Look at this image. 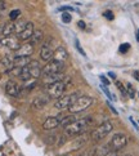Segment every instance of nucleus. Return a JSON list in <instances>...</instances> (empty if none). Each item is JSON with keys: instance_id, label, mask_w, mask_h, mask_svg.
Masks as SVG:
<instances>
[{"instance_id": "obj_1", "label": "nucleus", "mask_w": 139, "mask_h": 156, "mask_svg": "<svg viewBox=\"0 0 139 156\" xmlns=\"http://www.w3.org/2000/svg\"><path fill=\"white\" fill-rule=\"evenodd\" d=\"M92 121V118H84L80 120H76L75 122H72L68 126L64 128V136L66 137H75V136H81L82 133L86 130V128L89 126Z\"/></svg>"}, {"instance_id": "obj_2", "label": "nucleus", "mask_w": 139, "mask_h": 156, "mask_svg": "<svg viewBox=\"0 0 139 156\" xmlns=\"http://www.w3.org/2000/svg\"><path fill=\"white\" fill-rule=\"evenodd\" d=\"M93 103V98L89 96H80L76 99V102L68 108V111L71 114H79L85 111L86 108L90 107V105Z\"/></svg>"}, {"instance_id": "obj_3", "label": "nucleus", "mask_w": 139, "mask_h": 156, "mask_svg": "<svg viewBox=\"0 0 139 156\" xmlns=\"http://www.w3.org/2000/svg\"><path fill=\"white\" fill-rule=\"evenodd\" d=\"M113 129V124L111 121H104L103 124H101L98 128H96L92 132V138L94 141H102L103 138H106Z\"/></svg>"}, {"instance_id": "obj_4", "label": "nucleus", "mask_w": 139, "mask_h": 156, "mask_svg": "<svg viewBox=\"0 0 139 156\" xmlns=\"http://www.w3.org/2000/svg\"><path fill=\"white\" fill-rule=\"evenodd\" d=\"M79 93L75 92V93H71L67 94V96H62L61 98L57 99V102L54 103V107L57 110H64V108H70L72 105L76 102V99L79 98Z\"/></svg>"}, {"instance_id": "obj_5", "label": "nucleus", "mask_w": 139, "mask_h": 156, "mask_svg": "<svg viewBox=\"0 0 139 156\" xmlns=\"http://www.w3.org/2000/svg\"><path fill=\"white\" fill-rule=\"evenodd\" d=\"M67 89V81H59V83H55V84H52L47 88V93H48V97L49 98H61L63 96V93L66 92Z\"/></svg>"}, {"instance_id": "obj_6", "label": "nucleus", "mask_w": 139, "mask_h": 156, "mask_svg": "<svg viewBox=\"0 0 139 156\" xmlns=\"http://www.w3.org/2000/svg\"><path fill=\"white\" fill-rule=\"evenodd\" d=\"M111 147V151H119V150L124 148L127 144V137L124 134V133H117L115 134L111 139V142L108 143Z\"/></svg>"}, {"instance_id": "obj_7", "label": "nucleus", "mask_w": 139, "mask_h": 156, "mask_svg": "<svg viewBox=\"0 0 139 156\" xmlns=\"http://www.w3.org/2000/svg\"><path fill=\"white\" fill-rule=\"evenodd\" d=\"M64 69V63L57 62V61L52 59L50 62H48L44 69H41V74L43 75H52V74H61Z\"/></svg>"}, {"instance_id": "obj_8", "label": "nucleus", "mask_w": 139, "mask_h": 156, "mask_svg": "<svg viewBox=\"0 0 139 156\" xmlns=\"http://www.w3.org/2000/svg\"><path fill=\"white\" fill-rule=\"evenodd\" d=\"M50 41H53V39H48V40L44 43V45L41 47V51H40V58L43 61H47V62H50L54 57V51L50 47Z\"/></svg>"}, {"instance_id": "obj_9", "label": "nucleus", "mask_w": 139, "mask_h": 156, "mask_svg": "<svg viewBox=\"0 0 139 156\" xmlns=\"http://www.w3.org/2000/svg\"><path fill=\"white\" fill-rule=\"evenodd\" d=\"M0 43H2V45L7 47L9 49H12V51L17 52L18 49L21 48V44H19V40L17 36H9V37H3L2 40H0Z\"/></svg>"}, {"instance_id": "obj_10", "label": "nucleus", "mask_w": 139, "mask_h": 156, "mask_svg": "<svg viewBox=\"0 0 139 156\" xmlns=\"http://www.w3.org/2000/svg\"><path fill=\"white\" fill-rule=\"evenodd\" d=\"M66 79V76L63 72L61 74H52V75H44L43 76V84L44 85H52V84H55V83H59V81H63Z\"/></svg>"}, {"instance_id": "obj_11", "label": "nucleus", "mask_w": 139, "mask_h": 156, "mask_svg": "<svg viewBox=\"0 0 139 156\" xmlns=\"http://www.w3.org/2000/svg\"><path fill=\"white\" fill-rule=\"evenodd\" d=\"M34 51H35L34 45H31L30 43H26L23 45H21V48L16 52L14 57H30V55L34 53Z\"/></svg>"}, {"instance_id": "obj_12", "label": "nucleus", "mask_w": 139, "mask_h": 156, "mask_svg": "<svg viewBox=\"0 0 139 156\" xmlns=\"http://www.w3.org/2000/svg\"><path fill=\"white\" fill-rule=\"evenodd\" d=\"M34 31H35V30H34V23H32V22H27L25 30L17 36L18 40H23V41L30 40L31 36H32V34H34Z\"/></svg>"}, {"instance_id": "obj_13", "label": "nucleus", "mask_w": 139, "mask_h": 156, "mask_svg": "<svg viewBox=\"0 0 139 156\" xmlns=\"http://www.w3.org/2000/svg\"><path fill=\"white\" fill-rule=\"evenodd\" d=\"M5 92L9 94L10 97H18L19 96V87L14 80H9L5 84Z\"/></svg>"}, {"instance_id": "obj_14", "label": "nucleus", "mask_w": 139, "mask_h": 156, "mask_svg": "<svg viewBox=\"0 0 139 156\" xmlns=\"http://www.w3.org/2000/svg\"><path fill=\"white\" fill-rule=\"evenodd\" d=\"M67 58H68V53H67V51H66V49L62 45H59L54 51V57H53L54 61L61 62V63H64L66 61H67Z\"/></svg>"}, {"instance_id": "obj_15", "label": "nucleus", "mask_w": 139, "mask_h": 156, "mask_svg": "<svg viewBox=\"0 0 139 156\" xmlns=\"http://www.w3.org/2000/svg\"><path fill=\"white\" fill-rule=\"evenodd\" d=\"M27 69L30 71V76L31 79H37V77H40L41 75V69H40V65H39L37 61H31L30 65L27 66Z\"/></svg>"}, {"instance_id": "obj_16", "label": "nucleus", "mask_w": 139, "mask_h": 156, "mask_svg": "<svg viewBox=\"0 0 139 156\" xmlns=\"http://www.w3.org/2000/svg\"><path fill=\"white\" fill-rule=\"evenodd\" d=\"M58 126H59V119L55 118V116H50V118H48L45 121L43 122V129L44 130H53Z\"/></svg>"}, {"instance_id": "obj_17", "label": "nucleus", "mask_w": 139, "mask_h": 156, "mask_svg": "<svg viewBox=\"0 0 139 156\" xmlns=\"http://www.w3.org/2000/svg\"><path fill=\"white\" fill-rule=\"evenodd\" d=\"M48 102H49V97L48 96H40V97H37V98L34 99V102L31 103V107L35 108V110H41L48 105Z\"/></svg>"}, {"instance_id": "obj_18", "label": "nucleus", "mask_w": 139, "mask_h": 156, "mask_svg": "<svg viewBox=\"0 0 139 156\" xmlns=\"http://www.w3.org/2000/svg\"><path fill=\"white\" fill-rule=\"evenodd\" d=\"M31 62V58L30 57H14V67L17 69H23V67H27Z\"/></svg>"}, {"instance_id": "obj_19", "label": "nucleus", "mask_w": 139, "mask_h": 156, "mask_svg": "<svg viewBox=\"0 0 139 156\" xmlns=\"http://www.w3.org/2000/svg\"><path fill=\"white\" fill-rule=\"evenodd\" d=\"M0 62H2V65L4 66L7 71L12 70V69L14 67V65H13V62H14V57H10V55H4Z\"/></svg>"}, {"instance_id": "obj_20", "label": "nucleus", "mask_w": 139, "mask_h": 156, "mask_svg": "<svg viewBox=\"0 0 139 156\" xmlns=\"http://www.w3.org/2000/svg\"><path fill=\"white\" fill-rule=\"evenodd\" d=\"M43 37H44L43 31L41 30H35L34 34H32V36H31V39H30V44L31 45H36V44H39L43 40Z\"/></svg>"}, {"instance_id": "obj_21", "label": "nucleus", "mask_w": 139, "mask_h": 156, "mask_svg": "<svg viewBox=\"0 0 139 156\" xmlns=\"http://www.w3.org/2000/svg\"><path fill=\"white\" fill-rule=\"evenodd\" d=\"M75 121H76L75 115L71 114V115H67V116H63V118H61L59 119V125L66 128V126H68L70 124H72V122H75Z\"/></svg>"}, {"instance_id": "obj_22", "label": "nucleus", "mask_w": 139, "mask_h": 156, "mask_svg": "<svg viewBox=\"0 0 139 156\" xmlns=\"http://www.w3.org/2000/svg\"><path fill=\"white\" fill-rule=\"evenodd\" d=\"M14 34V23H5L3 26V37H9L13 36Z\"/></svg>"}, {"instance_id": "obj_23", "label": "nucleus", "mask_w": 139, "mask_h": 156, "mask_svg": "<svg viewBox=\"0 0 139 156\" xmlns=\"http://www.w3.org/2000/svg\"><path fill=\"white\" fill-rule=\"evenodd\" d=\"M109 151H111L109 144H103V146L96 147V154H94V156H106Z\"/></svg>"}, {"instance_id": "obj_24", "label": "nucleus", "mask_w": 139, "mask_h": 156, "mask_svg": "<svg viewBox=\"0 0 139 156\" xmlns=\"http://www.w3.org/2000/svg\"><path fill=\"white\" fill-rule=\"evenodd\" d=\"M86 139H88V136H86V134H84V136H82V134L79 136V137H77L75 141H74V144H72V148H71V150H77L79 147H81L82 144L86 142Z\"/></svg>"}, {"instance_id": "obj_25", "label": "nucleus", "mask_w": 139, "mask_h": 156, "mask_svg": "<svg viewBox=\"0 0 139 156\" xmlns=\"http://www.w3.org/2000/svg\"><path fill=\"white\" fill-rule=\"evenodd\" d=\"M26 25H27V22H26V21H23V20H19V21H17V22H16V23H14V32H17V34L19 35L21 32L25 30Z\"/></svg>"}, {"instance_id": "obj_26", "label": "nucleus", "mask_w": 139, "mask_h": 156, "mask_svg": "<svg viewBox=\"0 0 139 156\" xmlns=\"http://www.w3.org/2000/svg\"><path fill=\"white\" fill-rule=\"evenodd\" d=\"M126 94L129 96L130 98H134L135 97V89L131 84H127L126 85Z\"/></svg>"}, {"instance_id": "obj_27", "label": "nucleus", "mask_w": 139, "mask_h": 156, "mask_svg": "<svg viewBox=\"0 0 139 156\" xmlns=\"http://www.w3.org/2000/svg\"><path fill=\"white\" fill-rule=\"evenodd\" d=\"M36 85V80L35 79H31L29 81H25V89H27V90H31V89H34Z\"/></svg>"}, {"instance_id": "obj_28", "label": "nucleus", "mask_w": 139, "mask_h": 156, "mask_svg": "<svg viewBox=\"0 0 139 156\" xmlns=\"http://www.w3.org/2000/svg\"><path fill=\"white\" fill-rule=\"evenodd\" d=\"M19 14H21V10L19 9H14V10H12V12L9 13V18L12 21H14V20H17L19 17Z\"/></svg>"}, {"instance_id": "obj_29", "label": "nucleus", "mask_w": 139, "mask_h": 156, "mask_svg": "<svg viewBox=\"0 0 139 156\" xmlns=\"http://www.w3.org/2000/svg\"><path fill=\"white\" fill-rule=\"evenodd\" d=\"M130 49V44H127V43H124V44H121L120 45V53H126L127 51H129Z\"/></svg>"}, {"instance_id": "obj_30", "label": "nucleus", "mask_w": 139, "mask_h": 156, "mask_svg": "<svg viewBox=\"0 0 139 156\" xmlns=\"http://www.w3.org/2000/svg\"><path fill=\"white\" fill-rule=\"evenodd\" d=\"M71 20H72V17H71V14L70 13H63L62 14V21L64 22V23H68V22H71Z\"/></svg>"}, {"instance_id": "obj_31", "label": "nucleus", "mask_w": 139, "mask_h": 156, "mask_svg": "<svg viewBox=\"0 0 139 156\" xmlns=\"http://www.w3.org/2000/svg\"><path fill=\"white\" fill-rule=\"evenodd\" d=\"M116 85H117V88L120 89V90H121V93L124 94V96H127V94H126V89H125L124 87H122V84H121L120 81H116Z\"/></svg>"}, {"instance_id": "obj_32", "label": "nucleus", "mask_w": 139, "mask_h": 156, "mask_svg": "<svg viewBox=\"0 0 139 156\" xmlns=\"http://www.w3.org/2000/svg\"><path fill=\"white\" fill-rule=\"evenodd\" d=\"M75 43H76V49H77V51H79L80 53H81V55H84V57H85V52L82 51V48H81V45H80V43L77 41V40H75Z\"/></svg>"}, {"instance_id": "obj_33", "label": "nucleus", "mask_w": 139, "mask_h": 156, "mask_svg": "<svg viewBox=\"0 0 139 156\" xmlns=\"http://www.w3.org/2000/svg\"><path fill=\"white\" fill-rule=\"evenodd\" d=\"M104 17L107 20H113V13L111 10H107V12H104Z\"/></svg>"}, {"instance_id": "obj_34", "label": "nucleus", "mask_w": 139, "mask_h": 156, "mask_svg": "<svg viewBox=\"0 0 139 156\" xmlns=\"http://www.w3.org/2000/svg\"><path fill=\"white\" fill-rule=\"evenodd\" d=\"M99 79L102 80L103 85H108V84H109V80H107V79H106V76H104V75H99Z\"/></svg>"}, {"instance_id": "obj_35", "label": "nucleus", "mask_w": 139, "mask_h": 156, "mask_svg": "<svg viewBox=\"0 0 139 156\" xmlns=\"http://www.w3.org/2000/svg\"><path fill=\"white\" fill-rule=\"evenodd\" d=\"M101 88L103 89V92H104L106 94H107V97H109V98H112V97H111V93H109V90H108V89H107V88H106V85H103V84H102V85H101Z\"/></svg>"}, {"instance_id": "obj_36", "label": "nucleus", "mask_w": 139, "mask_h": 156, "mask_svg": "<svg viewBox=\"0 0 139 156\" xmlns=\"http://www.w3.org/2000/svg\"><path fill=\"white\" fill-rule=\"evenodd\" d=\"M106 156H119V154H117V151H109Z\"/></svg>"}, {"instance_id": "obj_37", "label": "nucleus", "mask_w": 139, "mask_h": 156, "mask_svg": "<svg viewBox=\"0 0 139 156\" xmlns=\"http://www.w3.org/2000/svg\"><path fill=\"white\" fill-rule=\"evenodd\" d=\"M79 27L80 29H85V22L84 21H79Z\"/></svg>"}, {"instance_id": "obj_38", "label": "nucleus", "mask_w": 139, "mask_h": 156, "mask_svg": "<svg viewBox=\"0 0 139 156\" xmlns=\"http://www.w3.org/2000/svg\"><path fill=\"white\" fill-rule=\"evenodd\" d=\"M133 75H134V77H135V79L139 81V70H137V71H134V74H133Z\"/></svg>"}, {"instance_id": "obj_39", "label": "nucleus", "mask_w": 139, "mask_h": 156, "mask_svg": "<svg viewBox=\"0 0 139 156\" xmlns=\"http://www.w3.org/2000/svg\"><path fill=\"white\" fill-rule=\"evenodd\" d=\"M5 8V3L4 2H0V9H4Z\"/></svg>"}, {"instance_id": "obj_40", "label": "nucleus", "mask_w": 139, "mask_h": 156, "mask_svg": "<svg viewBox=\"0 0 139 156\" xmlns=\"http://www.w3.org/2000/svg\"><path fill=\"white\" fill-rule=\"evenodd\" d=\"M108 75H109L111 77H113V79H115V77H116V76H115V74H113V72H109V74H108Z\"/></svg>"}, {"instance_id": "obj_41", "label": "nucleus", "mask_w": 139, "mask_h": 156, "mask_svg": "<svg viewBox=\"0 0 139 156\" xmlns=\"http://www.w3.org/2000/svg\"><path fill=\"white\" fill-rule=\"evenodd\" d=\"M137 40H138V41H139V30H138V31H137Z\"/></svg>"}, {"instance_id": "obj_42", "label": "nucleus", "mask_w": 139, "mask_h": 156, "mask_svg": "<svg viewBox=\"0 0 139 156\" xmlns=\"http://www.w3.org/2000/svg\"><path fill=\"white\" fill-rule=\"evenodd\" d=\"M3 34V26H0V35Z\"/></svg>"}, {"instance_id": "obj_43", "label": "nucleus", "mask_w": 139, "mask_h": 156, "mask_svg": "<svg viewBox=\"0 0 139 156\" xmlns=\"http://www.w3.org/2000/svg\"><path fill=\"white\" fill-rule=\"evenodd\" d=\"M64 156H70V155H64Z\"/></svg>"}, {"instance_id": "obj_44", "label": "nucleus", "mask_w": 139, "mask_h": 156, "mask_svg": "<svg viewBox=\"0 0 139 156\" xmlns=\"http://www.w3.org/2000/svg\"><path fill=\"white\" fill-rule=\"evenodd\" d=\"M126 156H130V155H126Z\"/></svg>"}, {"instance_id": "obj_45", "label": "nucleus", "mask_w": 139, "mask_h": 156, "mask_svg": "<svg viewBox=\"0 0 139 156\" xmlns=\"http://www.w3.org/2000/svg\"><path fill=\"white\" fill-rule=\"evenodd\" d=\"M138 96H139V93H138Z\"/></svg>"}]
</instances>
